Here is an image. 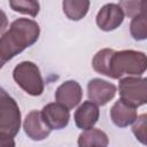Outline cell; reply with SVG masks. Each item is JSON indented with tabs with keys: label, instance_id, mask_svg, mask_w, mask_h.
Returning a JSON list of instances; mask_svg holds the SVG:
<instances>
[{
	"label": "cell",
	"instance_id": "8",
	"mask_svg": "<svg viewBox=\"0 0 147 147\" xmlns=\"http://www.w3.org/2000/svg\"><path fill=\"white\" fill-rule=\"evenodd\" d=\"M117 88L113 83L101 78H93L87 83V96L98 106H105L116 95Z\"/></svg>",
	"mask_w": 147,
	"mask_h": 147
},
{
	"label": "cell",
	"instance_id": "16",
	"mask_svg": "<svg viewBox=\"0 0 147 147\" xmlns=\"http://www.w3.org/2000/svg\"><path fill=\"white\" fill-rule=\"evenodd\" d=\"M130 33H131L132 38L137 41L146 40V38H147L146 13H142L132 18V21L130 23Z\"/></svg>",
	"mask_w": 147,
	"mask_h": 147
},
{
	"label": "cell",
	"instance_id": "7",
	"mask_svg": "<svg viewBox=\"0 0 147 147\" xmlns=\"http://www.w3.org/2000/svg\"><path fill=\"white\" fill-rule=\"evenodd\" d=\"M124 21V13L116 3H106L96 14L95 22L100 30L109 32L114 31Z\"/></svg>",
	"mask_w": 147,
	"mask_h": 147
},
{
	"label": "cell",
	"instance_id": "15",
	"mask_svg": "<svg viewBox=\"0 0 147 147\" xmlns=\"http://www.w3.org/2000/svg\"><path fill=\"white\" fill-rule=\"evenodd\" d=\"M9 7L16 13L36 17L39 14L40 5L38 0H8Z\"/></svg>",
	"mask_w": 147,
	"mask_h": 147
},
{
	"label": "cell",
	"instance_id": "19",
	"mask_svg": "<svg viewBox=\"0 0 147 147\" xmlns=\"http://www.w3.org/2000/svg\"><path fill=\"white\" fill-rule=\"evenodd\" d=\"M14 137H10L3 132H0V147H14Z\"/></svg>",
	"mask_w": 147,
	"mask_h": 147
},
{
	"label": "cell",
	"instance_id": "10",
	"mask_svg": "<svg viewBox=\"0 0 147 147\" xmlns=\"http://www.w3.org/2000/svg\"><path fill=\"white\" fill-rule=\"evenodd\" d=\"M23 129L25 134L34 141H41L46 139L52 131L42 121L39 110H31L25 116L23 122Z\"/></svg>",
	"mask_w": 147,
	"mask_h": 147
},
{
	"label": "cell",
	"instance_id": "1",
	"mask_svg": "<svg viewBox=\"0 0 147 147\" xmlns=\"http://www.w3.org/2000/svg\"><path fill=\"white\" fill-rule=\"evenodd\" d=\"M95 72L113 79L126 76H141L147 68V59L144 52L133 49L114 51L102 48L92 59Z\"/></svg>",
	"mask_w": 147,
	"mask_h": 147
},
{
	"label": "cell",
	"instance_id": "18",
	"mask_svg": "<svg viewBox=\"0 0 147 147\" xmlns=\"http://www.w3.org/2000/svg\"><path fill=\"white\" fill-rule=\"evenodd\" d=\"M132 132L136 136L137 140H139L141 144H147V115L142 114L140 116H137L136 121L132 123Z\"/></svg>",
	"mask_w": 147,
	"mask_h": 147
},
{
	"label": "cell",
	"instance_id": "3",
	"mask_svg": "<svg viewBox=\"0 0 147 147\" xmlns=\"http://www.w3.org/2000/svg\"><path fill=\"white\" fill-rule=\"evenodd\" d=\"M13 78L24 92L32 96H39L44 92L45 83L40 69L31 61L20 62L13 70Z\"/></svg>",
	"mask_w": 147,
	"mask_h": 147
},
{
	"label": "cell",
	"instance_id": "14",
	"mask_svg": "<svg viewBox=\"0 0 147 147\" xmlns=\"http://www.w3.org/2000/svg\"><path fill=\"white\" fill-rule=\"evenodd\" d=\"M62 9L69 20L80 21L88 13L90 0H63Z\"/></svg>",
	"mask_w": 147,
	"mask_h": 147
},
{
	"label": "cell",
	"instance_id": "11",
	"mask_svg": "<svg viewBox=\"0 0 147 147\" xmlns=\"http://www.w3.org/2000/svg\"><path fill=\"white\" fill-rule=\"evenodd\" d=\"M100 117V110L96 103L91 100L84 101L75 111L74 119L75 124L80 130H88L94 127Z\"/></svg>",
	"mask_w": 147,
	"mask_h": 147
},
{
	"label": "cell",
	"instance_id": "12",
	"mask_svg": "<svg viewBox=\"0 0 147 147\" xmlns=\"http://www.w3.org/2000/svg\"><path fill=\"white\" fill-rule=\"evenodd\" d=\"M137 108L126 103L122 99L116 101L110 108V119L118 127H126L131 125L137 118Z\"/></svg>",
	"mask_w": 147,
	"mask_h": 147
},
{
	"label": "cell",
	"instance_id": "5",
	"mask_svg": "<svg viewBox=\"0 0 147 147\" xmlns=\"http://www.w3.org/2000/svg\"><path fill=\"white\" fill-rule=\"evenodd\" d=\"M118 91L121 99L133 107H140L147 102V79L140 76L119 78Z\"/></svg>",
	"mask_w": 147,
	"mask_h": 147
},
{
	"label": "cell",
	"instance_id": "2",
	"mask_svg": "<svg viewBox=\"0 0 147 147\" xmlns=\"http://www.w3.org/2000/svg\"><path fill=\"white\" fill-rule=\"evenodd\" d=\"M40 36L39 24L30 18L15 20L0 37V69L17 54L37 42Z\"/></svg>",
	"mask_w": 147,
	"mask_h": 147
},
{
	"label": "cell",
	"instance_id": "6",
	"mask_svg": "<svg viewBox=\"0 0 147 147\" xmlns=\"http://www.w3.org/2000/svg\"><path fill=\"white\" fill-rule=\"evenodd\" d=\"M41 118L51 130H62L69 124V109L59 102H51L42 107Z\"/></svg>",
	"mask_w": 147,
	"mask_h": 147
},
{
	"label": "cell",
	"instance_id": "4",
	"mask_svg": "<svg viewBox=\"0 0 147 147\" xmlns=\"http://www.w3.org/2000/svg\"><path fill=\"white\" fill-rule=\"evenodd\" d=\"M21 129V110L13 96L0 86V132L15 137Z\"/></svg>",
	"mask_w": 147,
	"mask_h": 147
},
{
	"label": "cell",
	"instance_id": "17",
	"mask_svg": "<svg viewBox=\"0 0 147 147\" xmlns=\"http://www.w3.org/2000/svg\"><path fill=\"white\" fill-rule=\"evenodd\" d=\"M146 0H119L118 6L124 13V16L133 18L142 13H146Z\"/></svg>",
	"mask_w": 147,
	"mask_h": 147
},
{
	"label": "cell",
	"instance_id": "13",
	"mask_svg": "<svg viewBox=\"0 0 147 147\" xmlns=\"http://www.w3.org/2000/svg\"><path fill=\"white\" fill-rule=\"evenodd\" d=\"M77 144L79 147H91V146H100L106 147L109 144L108 136L100 129H88L84 130L79 136Z\"/></svg>",
	"mask_w": 147,
	"mask_h": 147
},
{
	"label": "cell",
	"instance_id": "9",
	"mask_svg": "<svg viewBox=\"0 0 147 147\" xmlns=\"http://www.w3.org/2000/svg\"><path fill=\"white\" fill-rule=\"evenodd\" d=\"M83 99V88L76 80L63 82L55 91L56 102L63 105L68 109H72L80 103Z\"/></svg>",
	"mask_w": 147,
	"mask_h": 147
},
{
	"label": "cell",
	"instance_id": "20",
	"mask_svg": "<svg viewBox=\"0 0 147 147\" xmlns=\"http://www.w3.org/2000/svg\"><path fill=\"white\" fill-rule=\"evenodd\" d=\"M7 28H8V17L6 13L0 8V34L3 33Z\"/></svg>",
	"mask_w": 147,
	"mask_h": 147
}]
</instances>
